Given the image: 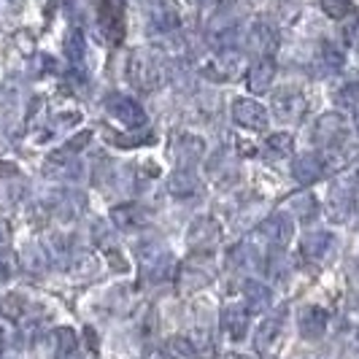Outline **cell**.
<instances>
[{"label":"cell","instance_id":"obj_29","mask_svg":"<svg viewBox=\"0 0 359 359\" xmlns=\"http://www.w3.org/2000/svg\"><path fill=\"white\" fill-rule=\"evenodd\" d=\"M322 62L327 71H341L343 68V54L338 46H332V43H324L322 46Z\"/></svg>","mask_w":359,"mask_h":359},{"label":"cell","instance_id":"obj_16","mask_svg":"<svg viewBox=\"0 0 359 359\" xmlns=\"http://www.w3.org/2000/svg\"><path fill=\"white\" fill-rule=\"evenodd\" d=\"M324 173V165L319 157H313V154H303V157H297L294 165H292V176L297 184H313V181H319Z\"/></svg>","mask_w":359,"mask_h":359},{"label":"cell","instance_id":"obj_23","mask_svg":"<svg viewBox=\"0 0 359 359\" xmlns=\"http://www.w3.org/2000/svg\"><path fill=\"white\" fill-rule=\"evenodd\" d=\"M211 281V273L200 268H184L181 270V292H195V289L205 287Z\"/></svg>","mask_w":359,"mask_h":359},{"label":"cell","instance_id":"obj_8","mask_svg":"<svg viewBox=\"0 0 359 359\" xmlns=\"http://www.w3.org/2000/svg\"><path fill=\"white\" fill-rule=\"evenodd\" d=\"M292 233H294V224H292V219L287 214H273L259 227V235L268 241L270 246H276V249H284L292 241Z\"/></svg>","mask_w":359,"mask_h":359},{"label":"cell","instance_id":"obj_30","mask_svg":"<svg viewBox=\"0 0 359 359\" xmlns=\"http://www.w3.org/2000/svg\"><path fill=\"white\" fill-rule=\"evenodd\" d=\"M106 257H108V262H111V265H114V270H122V273H125V270H127L125 257H119V254L114 252V249H108V252H106Z\"/></svg>","mask_w":359,"mask_h":359},{"label":"cell","instance_id":"obj_24","mask_svg":"<svg viewBox=\"0 0 359 359\" xmlns=\"http://www.w3.org/2000/svg\"><path fill=\"white\" fill-rule=\"evenodd\" d=\"M335 103L341 108H346V111H357L359 114V81L346 84V87L335 95Z\"/></svg>","mask_w":359,"mask_h":359},{"label":"cell","instance_id":"obj_21","mask_svg":"<svg viewBox=\"0 0 359 359\" xmlns=\"http://www.w3.org/2000/svg\"><path fill=\"white\" fill-rule=\"evenodd\" d=\"M151 22L160 27V30H173L179 27V11L173 3H157L151 6Z\"/></svg>","mask_w":359,"mask_h":359},{"label":"cell","instance_id":"obj_14","mask_svg":"<svg viewBox=\"0 0 359 359\" xmlns=\"http://www.w3.org/2000/svg\"><path fill=\"white\" fill-rule=\"evenodd\" d=\"M243 297H246V311L249 313H268L273 306V292L259 281H249L243 287Z\"/></svg>","mask_w":359,"mask_h":359},{"label":"cell","instance_id":"obj_2","mask_svg":"<svg viewBox=\"0 0 359 359\" xmlns=\"http://www.w3.org/2000/svg\"><path fill=\"white\" fill-rule=\"evenodd\" d=\"M284 324H287V311H278L276 316L265 319L262 327L257 330L254 343H257V351H259L262 357L276 359V354H278V343H281V338H284Z\"/></svg>","mask_w":359,"mask_h":359},{"label":"cell","instance_id":"obj_26","mask_svg":"<svg viewBox=\"0 0 359 359\" xmlns=\"http://www.w3.org/2000/svg\"><path fill=\"white\" fill-rule=\"evenodd\" d=\"M322 11L332 19H343L354 11V0H322Z\"/></svg>","mask_w":359,"mask_h":359},{"label":"cell","instance_id":"obj_6","mask_svg":"<svg viewBox=\"0 0 359 359\" xmlns=\"http://www.w3.org/2000/svg\"><path fill=\"white\" fill-rule=\"evenodd\" d=\"M233 119L246 130H265L268 127V114L252 97H238L233 103Z\"/></svg>","mask_w":359,"mask_h":359},{"label":"cell","instance_id":"obj_20","mask_svg":"<svg viewBox=\"0 0 359 359\" xmlns=\"http://www.w3.org/2000/svg\"><path fill=\"white\" fill-rule=\"evenodd\" d=\"M230 259L243 270L262 268V252H259L257 246H252V243H241V246H235L233 254H230Z\"/></svg>","mask_w":359,"mask_h":359},{"label":"cell","instance_id":"obj_3","mask_svg":"<svg viewBox=\"0 0 359 359\" xmlns=\"http://www.w3.org/2000/svg\"><path fill=\"white\" fill-rule=\"evenodd\" d=\"M219 238H222V230H219V224H216V219L211 216H200L192 222V227H189V233H187V243L195 249V252H211L216 243H219Z\"/></svg>","mask_w":359,"mask_h":359},{"label":"cell","instance_id":"obj_35","mask_svg":"<svg viewBox=\"0 0 359 359\" xmlns=\"http://www.w3.org/2000/svg\"><path fill=\"white\" fill-rule=\"evenodd\" d=\"M235 359H252V357H243V354H238V357H235Z\"/></svg>","mask_w":359,"mask_h":359},{"label":"cell","instance_id":"obj_7","mask_svg":"<svg viewBox=\"0 0 359 359\" xmlns=\"http://www.w3.org/2000/svg\"><path fill=\"white\" fill-rule=\"evenodd\" d=\"M346 138V122L341 114H324L313 127V141L324 149H335Z\"/></svg>","mask_w":359,"mask_h":359},{"label":"cell","instance_id":"obj_10","mask_svg":"<svg viewBox=\"0 0 359 359\" xmlns=\"http://www.w3.org/2000/svg\"><path fill=\"white\" fill-rule=\"evenodd\" d=\"M141 262H144L146 278H151V281H165L170 276V268H173V257L165 252V249L141 252Z\"/></svg>","mask_w":359,"mask_h":359},{"label":"cell","instance_id":"obj_27","mask_svg":"<svg viewBox=\"0 0 359 359\" xmlns=\"http://www.w3.org/2000/svg\"><path fill=\"white\" fill-rule=\"evenodd\" d=\"M268 151L276 157V160L289 157V151H292V138H289L287 133H276V135H270V138H268Z\"/></svg>","mask_w":359,"mask_h":359},{"label":"cell","instance_id":"obj_15","mask_svg":"<svg viewBox=\"0 0 359 359\" xmlns=\"http://www.w3.org/2000/svg\"><path fill=\"white\" fill-rule=\"evenodd\" d=\"M168 192L173 198H192L200 192V179L189 170V168H181L176 170L170 179H168Z\"/></svg>","mask_w":359,"mask_h":359},{"label":"cell","instance_id":"obj_17","mask_svg":"<svg viewBox=\"0 0 359 359\" xmlns=\"http://www.w3.org/2000/svg\"><path fill=\"white\" fill-rule=\"evenodd\" d=\"M273 76H276L273 60H259L252 71H249V90L254 95H265L270 90V84H273Z\"/></svg>","mask_w":359,"mask_h":359},{"label":"cell","instance_id":"obj_13","mask_svg":"<svg viewBox=\"0 0 359 359\" xmlns=\"http://www.w3.org/2000/svg\"><path fill=\"white\" fill-rule=\"evenodd\" d=\"M330 205H332V208H330L332 219L343 222L346 216L351 214V208H354V184H351V181H338V184L332 187Z\"/></svg>","mask_w":359,"mask_h":359},{"label":"cell","instance_id":"obj_4","mask_svg":"<svg viewBox=\"0 0 359 359\" xmlns=\"http://www.w3.org/2000/svg\"><path fill=\"white\" fill-rule=\"evenodd\" d=\"M108 114L114 119H119L125 127H141L146 125V111L133 97H125V95H111L106 100Z\"/></svg>","mask_w":359,"mask_h":359},{"label":"cell","instance_id":"obj_5","mask_svg":"<svg viewBox=\"0 0 359 359\" xmlns=\"http://www.w3.org/2000/svg\"><path fill=\"white\" fill-rule=\"evenodd\" d=\"M306 97L294 90H281L273 95V114L281 119V122H300L303 114H306Z\"/></svg>","mask_w":359,"mask_h":359},{"label":"cell","instance_id":"obj_12","mask_svg":"<svg viewBox=\"0 0 359 359\" xmlns=\"http://www.w3.org/2000/svg\"><path fill=\"white\" fill-rule=\"evenodd\" d=\"M297 330L303 338H322L324 330H327V311L316 306H308L297 313Z\"/></svg>","mask_w":359,"mask_h":359},{"label":"cell","instance_id":"obj_19","mask_svg":"<svg viewBox=\"0 0 359 359\" xmlns=\"http://www.w3.org/2000/svg\"><path fill=\"white\" fill-rule=\"evenodd\" d=\"M111 219H114L116 227H122V230H135V227L144 224V211H141L138 205H133V203H125V205H116V208L111 211Z\"/></svg>","mask_w":359,"mask_h":359},{"label":"cell","instance_id":"obj_33","mask_svg":"<svg viewBox=\"0 0 359 359\" xmlns=\"http://www.w3.org/2000/svg\"><path fill=\"white\" fill-rule=\"evenodd\" d=\"M3 235H6V224H3V222H0V238H3Z\"/></svg>","mask_w":359,"mask_h":359},{"label":"cell","instance_id":"obj_34","mask_svg":"<svg viewBox=\"0 0 359 359\" xmlns=\"http://www.w3.org/2000/svg\"><path fill=\"white\" fill-rule=\"evenodd\" d=\"M154 359H176V357H162V354H157Z\"/></svg>","mask_w":359,"mask_h":359},{"label":"cell","instance_id":"obj_32","mask_svg":"<svg viewBox=\"0 0 359 359\" xmlns=\"http://www.w3.org/2000/svg\"><path fill=\"white\" fill-rule=\"evenodd\" d=\"M87 343H90L92 351H97V338H95V330L92 327H87Z\"/></svg>","mask_w":359,"mask_h":359},{"label":"cell","instance_id":"obj_22","mask_svg":"<svg viewBox=\"0 0 359 359\" xmlns=\"http://www.w3.org/2000/svg\"><path fill=\"white\" fill-rule=\"evenodd\" d=\"M316 211H319V203H316V198H313V195L303 192V195L292 198V214L297 216V219H303V222H311V219L316 216Z\"/></svg>","mask_w":359,"mask_h":359},{"label":"cell","instance_id":"obj_1","mask_svg":"<svg viewBox=\"0 0 359 359\" xmlns=\"http://www.w3.org/2000/svg\"><path fill=\"white\" fill-rule=\"evenodd\" d=\"M97 25L106 41L119 43L125 38V0H100L97 6Z\"/></svg>","mask_w":359,"mask_h":359},{"label":"cell","instance_id":"obj_18","mask_svg":"<svg viewBox=\"0 0 359 359\" xmlns=\"http://www.w3.org/2000/svg\"><path fill=\"white\" fill-rule=\"evenodd\" d=\"M173 154H176L181 168H189L192 162H198L203 157V141L195 138V135H181L176 146H173Z\"/></svg>","mask_w":359,"mask_h":359},{"label":"cell","instance_id":"obj_11","mask_svg":"<svg viewBox=\"0 0 359 359\" xmlns=\"http://www.w3.org/2000/svg\"><path fill=\"white\" fill-rule=\"evenodd\" d=\"M222 332L230 341H243L249 332V311L241 306H227L222 311Z\"/></svg>","mask_w":359,"mask_h":359},{"label":"cell","instance_id":"obj_31","mask_svg":"<svg viewBox=\"0 0 359 359\" xmlns=\"http://www.w3.org/2000/svg\"><path fill=\"white\" fill-rule=\"evenodd\" d=\"M348 43L359 52V22H354V25L348 27Z\"/></svg>","mask_w":359,"mask_h":359},{"label":"cell","instance_id":"obj_9","mask_svg":"<svg viewBox=\"0 0 359 359\" xmlns=\"http://www.w3.org/2000/svg\"><path fill=\"white\" fill-rule=\"evenodd\" d=\"M332 246H335V238L332 233H327V230H316V233H308L303 238V243H300V252L306 257L308 262H324L330 252H332Z\"/></svg>","mask_w":359,"mask_h":359},{"label":"cell","instance_id":"obj_28","mask_svg":"<svg viewBox=\"0 0 359 359\" xmlns=\"http://www.w3.org/2000/svg\"><path fill=\"white\" fill-rule=\"evenodd\" d=\"M276 38H273V33H270L265 25H254L252 33H249V43H252L254 49H259V52H265V49H270V43H273Z\"/></svg>","mask_w":359,"mask_h":359},{"label":"cell","instance_id":"obj_25","mask_svg":"<svg viewBox=\"0 0 359 359\" xmlns=\"http://www.w3.org/2000/svg\"><path fill=\"white\" fill-rule=\"evenodd\" d=\"M65 52H68L73 65H79V62L84 60L87 49H84V36H81L79 30H71V33H68V38H65Z\"/></svg>","mask_w":359,"mask_h":359}]
</instances>
